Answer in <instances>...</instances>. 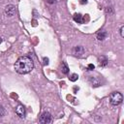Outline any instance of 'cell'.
<instances>
[{
  "label": "cell",
  "mask_w": 124,
  "mask_h": 124,
  "mask_svg": "<svg viewBox=\"0 0 124 124\" xmlns=\"http://www.w3.org/2000/svg\"><path fill=\"white\" fill-rule=\"evenodd\" d=\"M34 68L33 60L29 56H20L15 63V70L20 75L30 73Z\"/></svg>",
  "instance_id": "cell-1"
},
{
  "label": "cell",
  "mask_w": 124,
  "mask_h": 124,
  "mask_svg": "<svg viewBox=\"0 0 124 124\" xmlns=\"http://www.w3.org/2000/svg\"><path fill=\"white\" fill-rule=\"evenodd\" d=\"M123 101V96L120 92H112L109 95V103L112 106H118L122 103Z\"/></svg>",
  "instance_id": "cell-2"
},
{
  "label": "cell",
  "mask_w": 124,
  "mask_h": 124,
  "mask_svg": "<svg viewBox=\"0 0 124 124\" xmlns=\"http://www.w3.org/2000/svg\"><path fill=\"white\" fill-rule=\"evenodd\" d=\"M39 122L40 123H44V124H48L52 122V116L48 111H45L41 114L40 118H39Z\"/></svg>",
  "instance_id": "cell-3"
},
{
  "label": "cell",
  "mask_w": 124,
  "mask_h": 124,
  "mask_svg": "<svg viewBox=\"0 0 124 124\" xmlns=\"http://www.w3.org/2000/svg\"><path fill=\"white\" fill-rule=\"evenodd\" d=\"M16 14V8L14 5H8L5 8V15L7 16H14Z\"/></svg>",
  "instance_id": "cell-4"
},
{
  "label": "cell",
  "mask_w": 124,
  "mask_h": 124,
  "mask_svg": "<svg viewBox=\"0 0 124 124\" xmlns=\"http://www.w3.org/2000/svg\"><path fill=\"white\" fill-rule=\"evenodd\" d=\"M16 113L17 116H19L20 118H24L25 117V108L22 106V105H18L16 108Z\"/></svg>",
  "instance_id": "cell-5"
},
{
  "label": "cell",
  "mask_w": 124,
  "mask_h": 124,
  "mask_svg": "<svg viewBox=\"0 0 124 124\" xmlns=\"http://www.w3.org/2000/svg\"><path fill=\"white\" fill-rule=\"evenodd\" d=\"M73 52H74V54H75L76 56H81V55L84 53V48H83V46H75V48L73 49Z\"/></svg>",
  "instance_id": "cell-6"
},
{
  "label": "cell",
  "mask_w": 124,
  "mask_h": 124,
  "mask_svg": "<svg viewBox=\"0 0 124 124\" xmlns=\"http://www.w3.org/2000/svg\"><path fill=\"white\" fill-rule=\"evenodd\" d=\"M73 18H74V20H75L76 22H78V23H79V24H81V23H83V22L85 21V18H84V16H83L81 14H75Z\"/></svg>",
  "instance_id": "cell-7"
},
{
  "label": "cell",
  "mask_w": 124,
  "mask_h": 124,
  "mask_svg": "<svg viewBox=\"0 0 124 124\" xmlns=\"http://www.w3.org/2000/svg\"><path fill=\"white\" fill-rule=\"evenodd\" d=\"M107 37H108V33H107V31H105V30L99 31V32L97 33V39H98L99 41H104Z\"/></svg>",
  "instance_id": "cell-8"
},
{
  "label": "cell",
  "mask_w": 124,
  "mask_h": 124,
  "mask_svg": "<svg viewBox=\"0 0 124 124\" xmlns=\"http://www.w3.org/2000/svg\"><path fill=\"white\" fill-rule=\"evenodd\" d=\"M108 58L106 57V56H104V55H102L101 57H99V63H100V66H102V67H105V66H107L108 65Z\"/></svg>",
  "instance_id": "cell-9"
},
{
  "label": "cell",
  "mask_w": 124,
  "mask_h": 124,
  "mask_svg": "<svg viewBox=\"0 0 124 124\" xmlns=\"http://www.w3.org/2000/svg\"><path fill=\"white\" fill-rule=\"evenodd\" d=\"M61 72L63 74H65V75H67L69 73V67H68V65H67V63L65 61H63L62 64H61Z\"/></svg>",
  "instance_id": "cell-10"
},
{
  "label": "cell",
  "mask_w": 124,
  "mask_h": 124,
  "mask_svg": "<svg viewBox=\"0 0 124 124\" xmlns=\"http://www.w3.org/2000/svg\"><path fill=\"white\" fill-rule=\"evenodd\" d=\"M78 74H72V75L69 77V79H70L71 81H76V80H78Z\"/></svg>",
  "instance_id": "cell-11"
},
{
  "label": "cell",
  "mask_w": 124,
  "mask_h": 124,
  "mask_svg": "<svg viewBox=\"0 0 124 124\" xmlns=\"http://www.w3.org/2000/svg\"><path fill=\"white\" fill-rule=\"evenodd\" d=\"M4 114H5V109H4V108L2 106H0V117L4 116Z\"/></svg>",
  "instance_id": "cell-12"
},
{
  "label": "cell",
  "mask_w": 124,
  "mask_h": 124,
  "mask_svg": "<svg viewBox=\"0 0 124 124\" xmlns=\"http://www.w3.org/2000/svg\"><path fill=\"white\" fill-rule=\"evenodd\" d=\"M87 69H88L89 71H92V70H94V69H95V66H94L93 64H89V65H88V67H87Z\"/></svg>",
  "instance_id": "cell-13"
},
{
  "label": "cell",
  "mask_w": 124,
  "mask_h": 124,
  "mask_svg": "<svg viewBox=\"0 0 124 124\" xmlns=\"http://www.w3.org/2000/svg\"><path fill=\"white\" fill-rule=\"evenodd\" d=\"M123 30H124V26L122 25V26L120 27V30H119V32H120V36H121V37H124V34H123Z\"/></svg>",
  "instance_id": "cell-14"
},
{
  "label": "cell",
  "mask_w": 124,
  "mask_h": 124,
  "mask_svg": "<svg viewBox=\"0 0 124 124\" xmlns=\"http://www.w3.org/2000/svg\"><path fill=\"white\" fill-rule=\"evenodd\" d=\"M43 61H44V65H47L48 64V58L47 57H44Z\"/></svg>",
  "instance_id": "cell-15"
},
{
  "label": "cell",
  "mask_w": 124,
  "mask_h": 124,
  "mask_svg": "<svg viewBox=\"0 0 124 124\" xmlns=\"http://www.w3.org/2000/svg\"><path fill=\"white\" fill-rule=\"evenodd\" d=\"M79 3L81 5H84V4H87V0H79Z\"/></svg>",
  "instance_id": "cell-16"
},
{
  "label": "cell",
  "mask_w": 124,
  "mask_h": 124,
  "mask_svg": "<svg viewBox=\"0 0 124 124\" xmlns=\"http://www.w3.org/2000/svg\"><path fill=\"white\" fill-rule=\"evenodd\" d=\"M46 2L49 4H53V3H55V0H46Z\"/></svg>",
  "instance_id": "cell-17"
},
{
  "label": "cell",
  "mask_w": 124,
  "mask_h": 124,
  "mask_svg": "<svg viewBox=\"0 0 124 124\" xmlns=\"http://www.w3.org/2000/svg\"><path fill=\"white\" fill-rule=\"evenodd\" d=\"M1 42H2V38H0V44H1Z\"/></svg>",
  "instance_id": "cell-18"
}]
</instances>
